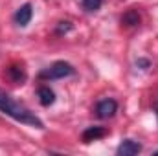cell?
<instances>
[{"instance_id": "9", "label": "cell", "mask_w": 158, "mask_h": 156, "mask_svg": "<svg viewBox=\"0 0 158 156\" xmlns=\"http://www.w3.org/2000/svg\"><path fill=\"white\" fill-rule=\"evenodd\" d=\"M140 13L138 11H134V9H129L123 17H121V24H125V26H138L140 24Z\"/></svg>"}, {"instance_id": "6", "label": "cell", "mask_w": 158, "mask_h": 156, "mask_svg": "<svg viewBox=\"0 0 158 156\" xmlns=\"http://www.w3.org/2000/svg\"><path fill=\"white\" fill-rule=\"evenodd\" d=\"M107 136V129L105 127H88L85 129L83 132V142L85 143H90V142H96V140H101Z\"/></svg>"}, {"instance_id": "8", "label": "cell", "mask_w": 158, "mask_h": 156, "mask_svg": "<svg viewBox=\"0 0 158 156\" xmlns=\"http://www.w3.org/2000/svg\"><path fill=\"white\" fill-rule=\"evenodd\" d=\"M37 96H39V101L42 107H50V105L55 103V92L50 86H39Z\"/></svg>"}, {"instance_id": "10", "label": "cell", "mask_w": 158, "mask_h": 156, "mask_svg": "<svg viewBox=\"0 0 158 156\" xmlns=\"http://www.w3.org/2000/svg\"><path fill=\"white\" fill-rule=\"evenodd\" d=\"M101 4H103V0H81V7L85 9V11H98L99 7H101Z\"/></svg>"}, {"instance_id": "2", "label": "cell", "mask_w": 158, "mask_h": 156, "mask_svg": "<svg viewBox=\"0 0 158 156\" xmlns=\"http://www.w3.org/2000/svg\"><path fill=\"white\" fill-rule=\"evenodd\" d=\"M76 70L70 63L66 61H55L52 66L44 68L42 72L39 74V79H44V81H53V79H63V77H68L72 76Z\"/></svg>"}, {"instance_id": "1", "label": "cell", "mask_w": 158, "mask_h": 156, "mask_svg": "<svg viewBox=\"0 0 158 156\" xmlns=\"http://www.w3.org/2000/svg\"><path fill=\"white\" fill-rule=\"evenodd\" d=\"M0 112L9 117H13L15 121L22 123V125H30V127H35V129H44V123L28 107L19 103L11 94H7L2 88H0Z\"/></svg>"}, {"instance_id": "7", "label": "cell", "mask_w": 158, "mask_h": 156, "mask_svg": "<svg viewBox=\"0 0 158 156\" xmlns=\"http://www.w3.org/2000/svg\"><path fill=\"white\" fill-rule=\"evenodd\" d=\"M7 77L11 79L13 83H17V84H22L24 81H26V70H24V66L22 64H19V63H15V64H11L9 68H7Z\"/></svg>"}, {"instance_id": "13", "label": "cell", "mask_w": 158, "mask_h": 156, "mask_svg": "<svg viewBox=\"0 0 158 156\" xmlns=\"http://www.w3.org/2000/svg\"><path fill=\"white\" fill-rule=\"evenodd\" d=\"M155 110H156V117H158V107H156V109H155Z\"/></svg>"}, {"instance_id": "12", "label": "cell", "mask_w": 158, "mask_h": 156, "mask_svg": "<svg viewBox=\"0 0 158 156\" xmlns=\"http://www.w3.org/2000/svg\"><path fill=\"white\" fill-rule=\"evenodd\" d=\"M136 66H142V70H147V68L151 66V63H149L147 59H138V61H136Z\"/></svg>"}, {"instance_id": "3", "label": "cell", "mask_w": 158, "mask_h": 156, "mask_svg": "<svg viewBox=\"0 0 158 156\" xmlns=\"http://www.w3.org/2000/svg\"><path fill=\"white\" fill-rule=\"evenodd\" d=\"M118 112V103L116 99L112 97H107V99H101L98 105H96V116L99 119H109Z\"/></svg>"}, {"instance_id": "11", "label": "cell", "mask_w": 158, "mask_h": 156, "mask_svg": "<svg viewBox=\"0 0 158 156\" xmlns=\"http://www.w3.org/2000/svg\"><path fill=\"white\" fill-rule=\"evenodd\" d=\"M72 30V24L70 22H59V26H57V35H63V33H66V31H70Z\"/></svg>"}, {"instance_id": "5", "label": "cell", "mask_w": 158, "mask_h": 156, "mask_svg": "<svg viewBox=\"0 0 158 156\" xmlns=\"http://www.w3.org/2000/svg\"><path fill=\"white\" fill-rule=\"evenodd\" d=\"M31 17H33V7H31V4H22L19 9H17V13H15V22L19 24V26H28L30 24V20H31Z\"/></svg>"}, {"instance_id": "4", "label": "cell", "mask_w": 158, "mask_h": 156, "mask_svg": "<svg viewBox=\"0 0 158 156\" xmlns=\"http://www.w3.org/2000/svg\"><path fill=\"white\" fill-rule=\"evenodd\" d=\"M138 153H142V143H138L134 140H123L119 143V147L116 149L118 156H134Z\"/></svg>"}]
</instances>
